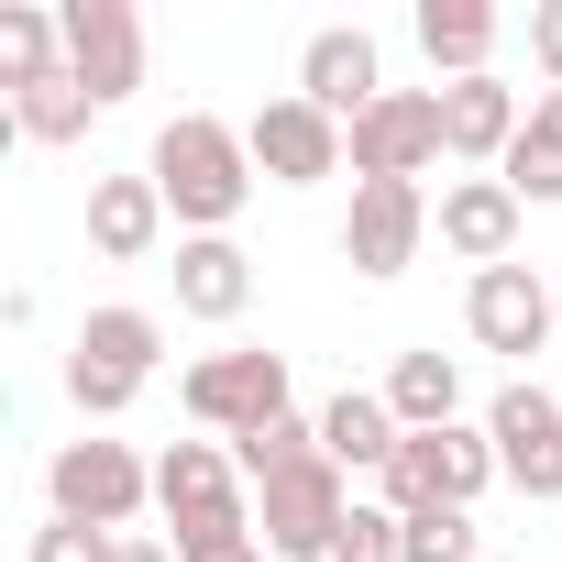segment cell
Masks as SVG:
<instances>
[{"label": "cell", "instance_id": "cell-1", "mask_svg": "<svg viewBox=\"0 0 562 562\" xmlns=\"http://www.w3.org/2000/svg\"><path fill=\"white\" fill-rule=\"evenodd\" d=\"M144 177L166 188L177 232L199 243V232H232V221H243V199H254V144H243V122H221V111H177V122L155 133Z\"/></svg>", "mask_w": 562, "mask_h": 562}, {"label": "cell", "instance_id": "cell-2", "mask_svg": "<svg viewBox=\"0 0 562 562\" xmlns=\"http://www.w3.org/2000/svg\"><path fill=\"white\" fill-rule=\"evenodd\" d=\"M375 485H386L375 507L430 518V507H474V496H485V485H507V474H496V441H485L474 419H452V430H408V441H397V463H386Z\"/></svg>", "mask_w": 562, "mask_h": 562}, {"label": "cell", "instance_id": "cell-3", "mask_svg": "<svg viewBox=\"0 0 562 562\" xmlns=\"http://www.w3.org/2000/svg\"><path fill=\"white\" fill-rule=\"evenodd\" d=\"M155 353H166V321L155 310H89L78 321V353H67V397L89 419H122L155 386Z\"/></svg>", "mask_w": 562, "mask_h": 562}, {"label": "cell", "instance_id": "cell-4", "mask_svg": "<svg viewBox=\"0 0 562 562\" xmlns=\"http://www.w3.org/2000/svg\"><path fill=\"white\" fill-rule=\"evenodd\" d=\"M342 518H353V496H342V463L331 452H310V463L276 474V485H254V529H265L276 562H331Z\"/></svg>", "mask_w": 562, "mask_h": 562}, {"label": "cell", "instance_id": "cell-5", "mask_svg": "<svg viewBox=\"0 0 562 562\" xmlns=\"http://www.w3.org/2000/svg\"><path fill=\"white\" fill-rule=\"evenodd\" d=\"M45 496H56V518H78V529H133V507L155 496V463H133V441H56V463H45Z\"/></svg>", "mask_w": 562, "mask_h": 562}, {"label": "cell", "instance_id": "cell-6", "mask_svg": "<svg viewBox=\"0 0 562 562\" xmlns=\"http://www.w3.org/2000/svg\"><path fill=\"white\" fill-rule=\"evenodd\" d=\"M188 419L199 430H221V441H254L265 419H288V353H265V342H243V353H210V364H188Z\"/></svg>", "mask_w": 562, "mask_h": 562}, {"label": "cell", "instance_id": "cell-7", "mask_svg": "<svg viewBox=\"0 0 562 562\" xmlns=\"http://www.w3.org/2000/svg\"><path fill=\"white\" fill-rule=\"evenodd\" d=\"M155 507L177 518V551H188V540H232V529H254L243 463H232L221 441H177V452L155 463Z\"/></svg>", "mask_w": 562, "mask_h": 562}, {"label": "cell", "instance_id": "cell-8", "mask_svg": "<svg viewBox=\"0 0 562 562\" xmlns=\"http://www.w3.org/2000/svg\"><path fill=\"white\" fill-rule=\"evenodd\" d=\"M430 188H408V177H353V210H342V265L353 276H408L419 265V243H430Z\"/></svg>", "mask_w": 562, "mask_h": 562}, {"label": "cell", "instance_id": "cell-9", "mask_svg": "<svg viewBox=\"0 0 562 562\" xmlns=\"http://www.w3.org/2000/svg\"><path fill=\"white\" fill-rule=\"evenodd\" d=\"M243 144H254V177H276V188H321V177L353 166L342 122H331L321 100H299V89H276V100L243 122Z\"/></svg>", "mask_w": 562, "mask_h": 562}, {"label": "cell", "instance_id": "cell-10", "mask_svg": "<svg viewBox=\"0 0 562 562\" xmlns=\"http://www.w3.org/2000/svg\"><path fill=\"white\" fill-rule=\"evenodd\" d=\"M56 23H67V78L100 111H122L144 89V12L133 0H56Z\"/></svg>", "mask_w": 562, "mask_h": 562}, {"label": "cell", "instance_id": "cell-11", "mask_svg": "<svg viewBox=\"0 0 562 562\" xmlns=\"http://www.w3.org/2000/svg\"><path fill=\"white\" fill-rule=\"evenodd\" d=\"M485 441H496V474L518 485V496H562V397L551 386H496V408H485Z\"/></svg>", "mask_w": 562, "mask_h": 562}, {"label": "cell", "instance_id": "cell-12", "mask_svg": "<svg viewBox=\"0 0 562 562\" xmlns=\"http://www.w3.org/2000/svg\"><path fill=\"white\" fill-rule=\"evenodd\" d=\"M342 144H353V177H408V188H419V177L452 155V144H441V89H386Z\"/></svg>", "mask_w": 562, "mask_h": 562}, {"label": "cell", "instance_id": "cell-13", "mask_svg": "<svg viewBox=\"0 0 562 562\" xmlns=\"http://www.w3.org/2000/svg\"><path fill=\"white\" fill-rule=\"evenodd\" d=\"M463 331H474L485 353H518V364H529V353L562 331V288H540L529 265H485L474 288H463Z\"/></svg>", "mask_w": 562, "mask_h": 562}, {"label": "cell", "instance_id": "cell-14", "mask_svg": "<svg viewBox=\"0 0 562 562\" xmlns=\"http://www.w3.org/2000/svg\"><path fill=\"white\" fill-rule=\"evenodd\" d=\"M299 100H321L342 133L386 100V56H375V34L364 23H321L310 45H299Z\"/></svg>", "mask_w": 562, "mask_h": 562}, {"label": "cell", "instance_id": "cell-15", "mask_svg": "<svg viewBox=\"0 0 562 562\" xmlns=\"http://www.w3.org/2000/svg\"><path fill=\"white\" fill-rule=\"evenodd\" d=\"M518 221H529V199H518L507 177H452L441 210H430L441 254H463L474 276H485V265H518Z\"/></svg>", "mask_w": 562, "mask_h": 562}, {"label": "cell", "instance_id": "cell-16", "mask_svg": "<svg viewBox=\"0 0 562 562\" xmlns=\"http://www.w3.org/2000/svg\"><path fill=\"white\" fill-rule=\"evenodd\" d=\"M529 133V100L507 89V78H452L441 89V144H452V166H507V144Z\"/></svg>", "mask_w": 562, "mask_h": 562}, {"label": "cell", "instance_id": "cell-17", "mask_svg": "<svg viewBox=\"0 0 562 562\" xmlns=\"http://www.w3.org/2000/svg\"><path fill=\"white\" fill-rule=\"evenodd\" d=\"M166 188L155 177H89V254H111V265H144L155 243H166Z\"/></svg>", "mask_w": 562, "mask_h": 562}, {"label": "cell", "instance_id": "cell-18", "mask_svg": "<svg viewBox=\"0 0 562 562\" xmlns=\"http://www.w3.org/2000/svg\"><path fill=\"white\" fill-rule=\"evenodd\" d=\"M177 310H188V321H243V310H254V254H243L232 232L177 243Z\"/></svg>", "mask_w": 562, "mask_h": 562}, {"label": "cell", "instance_id": "cell-19", "mask_svg": "<svg viewBox=\"0 0 562 562\" xmlns=\"http://www.w3.org/2000/svg\"><path fill=\"white\" fill-rule=\"evenodd\" d=\"M408 34H419V56L441 67V89H452V78H496V67H485V56H496V12H485V0H419Z\"/></svg>", "mask_w": 562, "mask_h": 562}, {"label": "cell", "instance_id": "cell-20", "mask_svg": "<svg viewBox=\"0 0 562 562\" xmlns=\"http://www.w3.org/2000/svg\"><path fill=\"white\" fill-rule=\"evenodd\" d=\"M397 441H408V430H397V408H386L375 386H342V397L321 408V452H331L342 474H386Z\"/></svg>", "mask_w": 562, "mask_h": 562}, {"label": "cell", "instance_id": "cell-21", "mask_svg": "<svg viewBox=\"0 0 562 562\" xmlns=\"http://www.w3.org/2000/svg\"><path fill=\"white\" fill-rule=\"evenodd\" d=\"M375 397L397 408V430H452V419H463V364H452V353H397Z\"/></svg>", "mask_w": 562, "mask_h": 562}, {"label": "cell", "instance_id": "cell-22", "mask_svg": "<svg viewBox=\"0 0 562 562\" xmlns=\"http://www.w3.org/2000/svg\"><path fill=\"white\" fill-rule=\"evenodd\" d=\"M56 67H67V23L45 12V0H0V89L23 100V89H45Z\"/></svg>", "mask_w": 562, "mask_h": 562}, {"label": "cell", "instance_id": "cell-23", "mask_svg": "<svg viewBox=\"0 0 562 562\" xmlns=\"http://www.w3.org/2000/svg\"><path fill=\"white\" fill-rule=\"evenodd\" d=\"M496 177H507L529 210H551V199H562V89H540V100H529V133L507 144V166H496Z\"/></svg>", "mask_w": 562, "mask_h": 562}, {"label": "cell", "instance_id": "cell-24", "mask_svg": "<svg viewBox=\"0 0 562 562\" xmlns=\"http://www.w3.org/2000/svg\"><path fill=\"white\" fill-rule=\"evenodd\" d=\"M89 122H100V100H89L67 67H56L45 89H23V100H12V133H23V144H78Z\"/></svg>", "mask_w": 562, "mask_h": 562}, {"label": "cell", "instance_id": "cell-25", "mask_svg": "<svg viewBox=\"0 0 562 562\" xmlns=\"http://www.w3.org/2000/svg\"><path fill=\"white\" fill-rule=\"evenodd\" d=\"M310 452H321V419H299V408H288V419H265L254 441H232L243 485H276V474H288V463H310Z\"/></svg>", "mask_w": 562, "mask_h": 562}, {"label": "cell", "instance_id": "cell-26", "mask_svg": "<svg viewBox=\"0 0 562 562\" xmlns=\"http://www.w3.org/2000/svg\"><path fill=\"white\" fill-rule=\"evenodd\" d=\"M408 562H485L474 507H430V518H408Z\"/></svg>", "mask_w": 562, "mask_h": 562}, {"label": "cell", "instance_id": "cell-27", "mask_svg": "<svg viewBox=\"0 0 562 562\" xmlns=\"http://www.w3.org/2000/svg\"><path fill=\"white\" fill-rule=\"evenodd\" d=\"M331 562H408V518L397 507H353L342 540H331Z\"/></svg>", "mask_w": 562, "mask_h": 562}, {"label": "cell", "instance_id": "cell-28", "mask_svg": "<svg viewBox=\"0 0 562 562\" xmlns=\"http://www.w3.org/2000/svg\"><path fill=\"white\" fill-rule=\"evenodd\" d=\"M23 562H122V540H111V529H78V518H45Z\"/></svg>", "mask_w": 562, "mask_h": 562}, {"label": "cell", "instance_id": "cell-29", "mask_svg": "<svg viewBox=\"0 0 562 562\" xmlns=\"http://www.w3.org/2000/svg\"><path fill=\"white\" fill-rule=\"evenodd\" d=\"M529 56H540V78L562 89V0H529Z\"/></svg>", "mask_w": 562, "mask_h": 562}, {"label": "cell", "instance_id": "cell-30", "mask_svg": "<svg viewBox=\"0 0 562 562\" xmlns=\"http://www.w3.org/2000/svg\"><path fill=\"white\" fill-rule=\"evenodd\" d=\"M122 562H177V540H133L122 529Z\"/></svg>", "mask_w": 562, "mask_h": 562}, {"label": "cell", "instance_id": "cell-31", "mask_svg": "<svg viewBox=\"0 0 562 562\" xmlns=\"http://www.w3.org/2000/svg\"><path fill=\"white\" fill-rule=\"evenodd\" d=\"M254 562H276V551H254Z\"/></svg>", "mask_w": 562, "mask_h": 562}]
</instances>
